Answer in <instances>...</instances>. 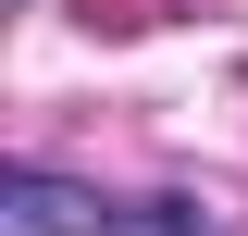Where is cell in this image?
Here are the masks:
<instances>
[{"label": "cell", "mask_w": 248, "mask_h": 236, "mask_svg": "<svg viewBox=\"0 0 248 236\" xmlns=\"http://www.w3.org/2000/svg\"><path fill=\"white\" fill-rule=\"evenodd\" d=\"M75 224H99L87 186H62V174H0V236H75Z\"/></svg>", "instance_id": "obj_1"}, {"label": "cell", "mask_w": 248, "mask_h": 236, "mask_svg": "<svg viewBox=\"0 0 248 236\" xmlns=\"http://www.w3.org/2000/svg\"><path fill=\"white\" fill-rule=\"evenodd\" d=\"M112 236H211V224H199L186 199H124V211H112Z\"/></svg>", "instance_id": "obj_2"}]
</instances>
